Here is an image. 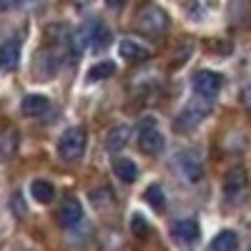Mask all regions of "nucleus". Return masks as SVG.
<instances>
[{"label": "nucleus", "instance_id": "obj_3", "mask_svg": "<svg viewBox=\"0 0 251 251\" xmlns=\"http://www.w3.org/2000/svg\"><path fill=\"white\" fill-rule=\"evenodd\" d=\"M249 194V174L244 169L228 171L224 178V201L226 203H241Z\"/></svg>", "mask_w": 251, "mask_h": 251}, {"label": "nucleus", "instance_id": "obj_20", "mask_svg": "<svg viewBox=\"0 0 251 251\" xmlns=\"http://www.w3.org/2000/svg\"><path fill=\"white\" fill-rule=\"evenodd\" d=\"M108 43H111V30H108L106 25L96 23V25H93V40H91V48H93V50H103Z\"/></svg>", "mask_w": 251, "mask_h": 251}, {"label": "nucleus", "instance_id": "obj_9", "mask_svg": "<svg viewBox=\"0 0 251 251\" xmlns=\"http://www.w3.org/2000/svg\"><path fill=\"white\" fill-rule=\"evenodd\" d=\"M83 219V206L78 199H63L60 208H58V221L63 226H75Z\"/></svg>", "mask_w": 251, "mask_h": 251}, {"label": "nucleus", "instance_id": "obj_19", "mask_svg": "<svg viewBox=\"0 0 251 251\" xmlns=\"http://www.w3.org/2000/svg\"><path fill=\"white\" fill-rule=\"evenodd\" d=\"M15 146H18V136L10 128L0 131V158H10L15 153Z\"/></svg>", "mask_w": 251, "mask_h": 251}, {"label": "nucleus", "instance_id": "obj_5", "mask_svg": "<svg viewBox=\"0 0 251 251\" xmlns=\"http://www.w3.org/2000/svg\"><path fill=\"white\" fill-rule=\"evenodd\" d=\"M191 86H194V91H196L201 98H214V96L221 91V86H224V78H221V73H216V71H199V73L191 78Z\"/></svg>", "mask_w": 251, "mask_h": 251}, {"label": "nucleus", "instance_id": "obj_22", "mask_svg": "<svg viewBox=\"0 0 251 251\" xmlns=\"http://www.w3.org/2000/svg\"><path fill=\"white\" fill-rule=\"evenodd\" d=\"M131 228H133V234H136V236H143V231L149 228V224H146V219H143L141 214H133V219H131Z\"/></svg>", "mask_w": 251, "mask_h": 251}, {"label": "nucleus", "instance_id": "obj_10", "mask_svg": "<svg viewBox=\"0 0 251 251\" xmlns=\"http://www.w3.org/2000/svg\"><path fill=\"white\" fill-rule=\"evenodd\" d=\"M131 141V126L116 123L113 128L106 133V149L108 151H123V146Z\"/></svg>", "mask_w": 251, "mask_h": 251}, {"label": "nucleus", "instance_id": "obj_4", "mask_svg": "<svg viewBox=\"0 0 251 251\" xmlns=\"http://www.w3.org/2000/svg\"><path fill=\"white\" fill-rule=\"evenodd\" d=\"M138 146H141V151L149 153V156H158V153L166 149V138H163V133L153 126V121H146V123L141 126Z\"/></svg>", "mask_w": 251, "mask_h": 251}, {"label": "nucleus", "instance_id": "obj_6", "mask_svg": "<svg viewBox=\"0 0 251 251\" xmlns=\"http://www.w3.org/2000/svg\"><path fill=\"white\" fill-rule=\"evenodd\" d=\"M176 163H178V171H181V176H183L186 181L196 183V181L203 178V161H201V156H199L196 151H191V149L181 151L178 158H176Z\"/></svg>", "mask_w": 251, "mask_h": 251}, {"label": "nucleus", "instance_id": "obj_13", "mask_svg": "<svg viewBox=\"0 0 251 251\" xmlns=\"http://www.w3.org/2000/svg\"><path fill=\"white\" fill-rule=\"evenodd\" d=\"M30 196L38 203H50L55 199V186L48 178H33L30 181Z\"/></svg>", "mask_w": 251, "mask_h": 251}, {"label": "nucleus", "instance_id": "obj_26", "mask_svg": "<svg viewBox=\"0 0 251 251\" xmlns=\"http://www.w3.org/2000/svg\"><path fill=\"white\" fill-rule=\"evenodd\" d=\"M246 251H251V244H249V249H246Z\"/></svg>", "mask_w": 251, "mask_h": 251}, {"label": "nucleus", "instance_id": "obj_16", "mask_svg": "<svg viewBox=\"0 0 251 251\" xmlns=\"http://www.w3.org/2000/svg\"><path fill=\"white\" fill-rule=\"evenodd\" d=\"M236 246H239V236L231 228H224L211 239V251H236Z\"/></svg>", "mask_w": 251, "mask_h": 251}, {"label": "nucleus", "instance_id": "obj_14", "mask_svg": "<svg viewBox=\"0 0 251 251\" xmlns=\"http://www.w3.org/2000/svg\"><path fill=\"white\" fill-rule=\"evenodd\" d=\"M118 55L123 60H143L146 55H149V50H146L138 40L133 38H123L121 43H118Z\"/></svg>", "mask_w": 251, "mask_h": 251}, {"label": "nucleus", "instance_id": "obj_1", "mask_svg": "<svg viewBox=\"0 0 251 251\" xmlns=\"http://www.w3.org/2000/svg\"><path fill=\"white\" fill-rule=\"evenodd\" d=\"M86 146H88L86 128H83V126H71V128H66L58 136V156L63 161H75V158L83 156Z\"/></svg>", "mask_w": 251, "mask_h": 251}, {"label": "nucleus", "instance_id": "obj_11", "mask_svg": "<svg viewBox=\"0 0 251 251\" xmlns=\"http://www.w3.org/2000/svg\"><path fill=\"white\" fill-rule=\"evenodd\" d=\"M113 174L123 181V183H133L138 178V166L128 158V156H116L113 158Z\"/></svg>", "mask_w": 251, "mask_h": 251}, {"label": "nucleus", "instance_id": "obj_18", "mask_svg": "<svg viewBox=\"0 0 251 251\" xmlns=\"http://www.w3.org/2000/svg\"><path fill=\"white\" fill-rule=\"evenodd\" d=\"M143 199H146V203H149L151 208H156V211H163L166 208V194H163V188L158 183H151L149 188H146Z\"/></svg>", "mask_w": 251, "mask_h": 251}, {"label": "nucleus", "instance_id": "obj_24", "mask_svg": "<svg viewBox=\"0 0 251 251\" xmlns=\"http://www.w3.org/2000/svg\"><path fill=\"white\" fill-rule=\"evenodd\" d=\"M123 3H126V0H106V5H108V8H113V10H116V8H121Z\"/></svg>", "mask_w": 251, "mask_h": 251}, {"label": "nucleus", "instance_id": "obj_12", "mask_svg": "<svg viewBox=\"0 0 251 251\" xmlns=\"http://www.w3.org/2000/svg\"><path fill=\"white\" fill-rule=\"evenodd\" d=\"M50 106V100L46 96L40 93H28L23 100H20V111H23L25 116H43Z\"/></svg>", "mask_w": 251, "mask_h": 251}, {"label": "nucleus", "instance_id": "obj_17", "mask_svg": "<svg viewBox=\"0 0 251 251\" xmlns=\"http://www.w3.org/2000/svg\"><path fill=\"white\" fill-rule=\"evenodd\" d=\"M93 25H96V23L83 25V28H78V30L73 33V40H71L73 53H83L86 48H91V40H93Z\"/></svg>", "mask_w": 251, "mask_h": 251}, {"label": "nucleus", "instance_id": "obj_15", "mask_svg": "<svg viewBox=\"0 0 251 251\" xmlns=\"http://www.w3.org/2000/svg\"><path fill=\"white\" fill-rule=\"evenodd\" d=\"M18 58H20V48L15 40H5L0 46V68L3 71H13L18 66Z\"/></svg>", "mask_w": 251, "mask_h": 251}, {"label": "nucleus", "instance_id": "obj_7", "mask_svg": "<svg viewBox=\"0 0 251 251\" xmlns=\"http://www.w3.org/2000/svg\"><path fill=\"white\" fill-rule=\"evenodd\" d=\"M171 234L181 244H196L201 239V226L196 219H176L171 224Z\"/></svg>", "mask_w": 251, "mask_h": 251}, {"label": "nucleus", "instance_id": "obj_21", "mask_svg": "<svg viewBox=\"0 0 251 251\" xmlns=\"http://www.w3.org/2000/svg\"><path fill=\"white\" fill-rule=\"evenodd\" d=\"M113 73H116V63L103 60V63H96V66L88 71V80H103V78H111Z\"/></svg>", "mask_w": 251, "mask_h": 251}, {"label": "nucleus", "instance_id": "obj_23", "mask_svg": "<svg viewBox=\"0 0 251 251\" xmlns=\"http://www.w3.org/2000/svg\"><path fill=\"white\" fill-rule=\"evenodd\" d=\"M241 103L251 108V86H246V88L241 91Z\"/></svg>", "mask_w": 251, "mask_h": 251}, {"label": "nucleus", "instance_id": "obj_2", "mask_svg": "<svg viewBox=\"0 0 251 251\" xmlns=\"http://www.w3.org/2000/svg\"><path fill=\"white\" fill-rule=\"evenodd\" d=\"M136 25L146 33V35H161L166 33V28H169V15H166V10H161L158 5L149 3L143 5L138 10V18H136Z\"/></svg>", "mask_w": 251, "mask_h": 251}, {"label": "nucleus", "instance_id": "obj_25", "mask_svg": "<svg viewBox=\"0 0 251 251\" xmlns=\"http://www.w3.org/2000/svg\"><path fill=\"white\" fill-rule=\"evenodd\" d=\"M10 3H15V0H0V8H8Z\"/></svg>", "mask_w": 251, "mask_h": 251}, {"label": "nucleus", "instance_id": "obj_8", "mask_svg": "<svg viewBox=\"0 0 251 251\" xmlns=\"http://www.w3.org/2000/svg\"><path fill=\"white\" fill-rule=\"evenodd\" d=\"M206 113H208V106L206 103H188V106L178 113V118L174 121V126L181 131H186V128H194V126L199 123V121H203L206 118Z\"/></svg>", "mask_w": 251, "mask_h": 251}]
</instances>
